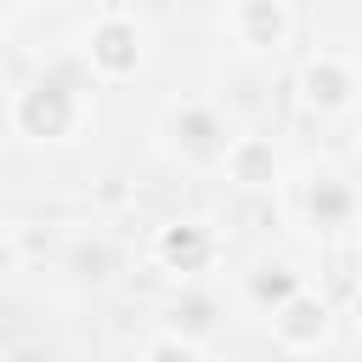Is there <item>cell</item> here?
Here are the masks:
<instances>
[{"instance_id":"cell-1","label":"cell","mask_w":362,"mask_h":362,"mask_svg":"<svg viewBox=\"0 0 362 362\" xmlns=\"http://www.w3.org/2000/svg\"><path fill=\"white\" fill-rule=\"evenodd\" d=\"M90 85L85 79H74V74H62V68H51V74H40L28 90H17V102H11V124H17V136H28V141H74V130L85 124V113H90V96H85Z\"/></svg>"},{"instance_id":"cell-10","label":"cell","mask_w":362,"mask_h":362,"mask_svg":"<svg viewBox=\"0 0 362 362\" xmlns=\"http://www.w3.org/2000/svg\"><path fill=\"white\" fill-rule=\"evenodd\" d=\"M249 294H255L260 305L272 300V311H277V305H283L288 294H300V277H294V272H283V266H266V272H260V277L249 283Z\"/></svg>"},{"instance_id":"cell-7","label":"cell","mask_w":362,"mask_h":362,"mask_svg":"<svg viewBox=\"0 0 362 362\" xmlns=\"http://www.w3.org/2000/svg\"><path fill=\"white\" fill-rule=\"evenodd\" d=\"M153 255L170 266V272H181V277H192V272H209L215 266V255H221V243H215V232L204 226V221H170L164 232H158V243H153Z\"/></svg>"},{"instance_id":"cell-13","label":"cell","mask_w":362,"mask_h":362,"mask_svg":"<svg viewBox=\"0 0 362 362\" xmlns=\"http://www.w3.org/2000/svg\"><path fill=\"white\" fill-rule=\"evenodd\" d=\"M356 147H362V130H356Z\"/></svg>"},{"instance_id":"cell-5","label":"cell","mask_w":362,"mask_h":362,"mask_svg":"<svg viewBox=\"0 0 362 362\" xmlns=\"http://www.w3.org/2000/svg\"><path fill=\"white\" fill-rule=\"evenodd\" d=\"M356 96H362V79H356L351 57L317 51V57L300 68V102H305V107H317V113H345Z\"/></svg>"},{"instance_id":"cell-12","label":"cell","mask_w":362,"mask_h":362,"mask_svg":"<svg viewBox=\"0 0 362 362\" xmlns=\"http://www.w3.org/2000/svg\"><path fill=\"white\" fill-rule=\"evenodd\" d=\"M351 317H356V328H362V283H356V294H351Z\"/></svg>"},{"instance_id":"cell-2","label":"cell","mask_w":362,"mask_h":362,"mask_svg":"<svg viewBox=\"0 0 362 362\" xmlns=\"http://www.w3.org/2000/svg\"><path fill=\"white\" fill-rule=\"evenodd\" d=\"M158 141L164 153L181 164V170H226V153H232V124L209 107V102H175L158 124Z\"/></svg>"},{"instance_id":"cell-9","label":"cell","mask_w":362,"mask_h":362,"mask_svg":"<svg viewBox=\"0 0 362 362\" xmlns=\"http://www.w3.org/2000/svg\"><path fill=\"white\" fill-rule=\"evenodd\" d=\"M226 181L238 187H277L283 181V158L266 136H238L232 153H226Z\"/></svg>"},{"instance_id":"cell-3","label":"cell","mask_w":362,"mask_h":362,"mask_svg":"<svg viewBox=\"0 0 362 362\" xmlns=\"http://www.w3.org/2000/svg\"><path fill=\"white\" fill-rule=\"evenodd\" d=\"M288 209L311 226V232H345L356 215H362V198L356 187L339 175V170H300L288 181Z\"/></svg>"},{"instance_id":"cell-8","label":"cell","mask_w":362,"mask_h":362,"mask_svg":"<svg viewBox=\"0 0 362 362\" xmlns=\"http://www.w3.org/2000/svg\"><path fill=\"white\" fill-rule=\"evenodd\" d=\"M272 334H277L288 351H311V345H322V339H328V300L311 294V288L288 294V300L272 311Z\"/></svg>"},{"instance_id":"cell-4","label":"cell","mask_w":362,"mask_h":362,"mask_svg":"<svg viewBox=\"0 0 362 362\" xmlns=\"http://www.w3.org/2000/svg\"><path fill=\"white\" fill-rule=\"evenodd\" d=\"M85 68L96 79H130L141 68V23L124 11H102L85 34Z\"/></svg>"},{"instance_id":"cell-11","label":"cell","mask_w":362,"mask_h":362,"mask_svg":"<svg viewBox=\"0 0 362 362\" xmlns=\"http://www.w3.org/2000/svg\"><path fill=\"white\" fill-rule=\"evenodd\" d=\"M141 362H204V356H198V345H192L187 334H158V339L141 351Z\"/></svg>"},{"instance_id":"cell-6","label":"cell","mask_w":362,"mask_h":362,"mask_svg":"<svg viewBox=\"0 0 362 362\" xmlns=\"http://www.w3.org/2000/svg\"><path fill=\"white\" fill-rule=\"evenodd\" d=\"M226 28L243 51H277L288 40V6L283 0H232Z\"/></svg>"}]
</instances>
